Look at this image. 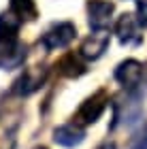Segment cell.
<instances>
[{"instance_id":"30bf717a","label":"cell","mask_w":147,"mask_h":149,"mask_svg":"<svg viewBox=\"0 0 147 149\" xmlns=\"http://www.w3.org/2000/svg\"><path fill=\"white\" fill-rule=\"evenodd\" d=\"M9 4H11V13H15L22 22H32L38 15L34 0H11Z\"/></svg>"},{"instance_id":"7c38bea8","label":"cell","mask_w":147,"mask_h":149,"mask_svg":"<svg viewBox=\"0 0 147 149\" xmlns=\"http://www.w3.org/2000/svg\"><path fill=\"white\" fill-rule=\"evenodd\" d=\"M96 149H117V147H115V143H113V141H107V143H102V145H98Z\"/></svg>"},{"instance_id":"3957f363","label":"cell","mask_w":147,"mask_h":149,"mask_svg":"<svg viewBox=\"0 0 147 149\" xmlns=\"http://www.w3.org/2000/svg\"><path fill=\"white\" fill-rule=\"evenodd\" d=\"M107 102H109V100H107V94L105 92H96L94 96H90L81 107H79L77 121L79 124H94V121H98V117L107 109Z\"/></svg>"},{"instance_id":"52a82bcc","label":"cell","mask_w":147,"mask_h":149,"mask_svg":"<svg viewBox=\"0 0 147 149\" xmlns=\"http://www.w3.org/2000/svg\"><path fill=\"white\" fill-rule=\"evenodd\" d=\"M143 77V64L137 60H126L115 68V79L122 83L124 87H134L141 83Z\"/></svg>"},{"instance_id":"7a4b0ae2","label":"cell","mask_w":147,"mask_h":149,"mask_svg":"<svg viewBox=\"0 0 147 149\" xmlns=\"http://www.w3.org/2000/svg\"><path fill=\"white\" fill-rule=\"evenodd\" d=\"M77 36V28L72 26L70 22H64V24H58L53 26L51 30H47L43 34V47L45 49H62V47L70 45V40Z\"/></svg>"},{"instance_id":"9c48e42d","label":"cell","mask_w":147,"mask_h":149,"mask_svg":"<svg viewBox=\"0 0 147 149\" xmlns=\"http://www.w3.org/2000/svg\"><path fill=\"white\" fill-rule=\"evenodd\" d=\"M79 58H81V56H75V53H66V56L58 62L60 72H62L64 77H70V79L81 77V74L85 72V64H83Z\"/></svg>"},{"instance_id":"277c9868","label":"cell","mask_w":147,"mask_h":149,"mask_svg":"<svg viewBox=\"0 0 147 149\" xmlns=\"http://www.w3.org/2000/svg\"><path fill=\"white\" fill-rule=\"evenodd\" d=\"M45 79H47V70L45 68H28L15 81L13 92H15L17 96H30L32 92H36L38 87L45 83Z\"/></svg>"},{"instance_id":"ba28073f","label":"cell","mask_w":147,"mask_h":149,"mask_svg":"<svg viewBox=\"0 0 147 149\" xmlns=\"http://www.w3.org/2000/svg\"><path fill=\"white\" fill-rule=\"evenodd\" d=\"M137 24H139V19H134L132 13H122V15L117 17L115 34H117L122 45H128V43H132V40L137 38Z\"/></svg>"},{"instance_id":"8fae6325","label":"cell","mask_w":147,"mask_h":149,"mask_svg":"<svg viewBox=\"0 0 147 149\" xmlns=\"http://www.w3.org/2000/svg\"><path fill=\"white\" fill-rule=\"evenodd\" d=\"M137 2V19L141 26H147V0H134Z\"/></svg>"},{"instance_id":"4fadbf2b","label":"cell","mask_w":147,"mask_h":149,"mask_svg":"<svg viewBox=\"0 0 147 149\" xmlns=\"http://www.w3.org/2000/svg\"><path fill=\"white\" fill-rule=\"evenodd\" d=\"M36 149H45V147H36Z\"/></svg>"},{"instance_id":"5b68a950","label":"cell","mask_w":147,"mask_h":149,"mask_svg":"<svg viewBox=\"0 0 147 149\" xmlns=\"http://www.w3.org/2000/svg\"><path fill=\"white\" fill-rule=\"evenodd\" d=\"M107 47H109V34H105V30H102V32H96V34H92L83 40L79 56L83 60H98L107 51Z\"/></svg>"},{"instance_id":"6da1fadb","label":"cell","mask_w":147,"mask_h":149,"mask_svg":"<svg viewBox=\"0 0 147 149\" xmlns=\"http://www.w3.org/2000/svg\"><path fill=\"white\" fill-rule=\"evenodd\" d=\"M115 4L109 0H90L88 2V22L94 32H102L109 28Z\"/></svg>"},{"instance_id":"8992f818","label":"cell","mask_w":147,"mask_h":149,"mask_svg":"<svg viewBox=\"0 0 147 149\" xmlns=\"http://www.w3.org/2000/svg\"><path fill=\"white\" fill-rule=\"evenodd\" d=\"M85 139V130L79 124H64L53 130V141L62 147H77Z\"/></svg>"}]
</instances>
